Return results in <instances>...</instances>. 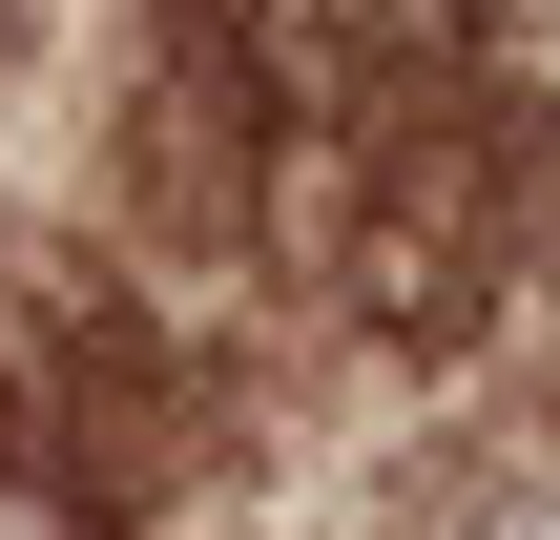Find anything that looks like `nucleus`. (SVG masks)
I'll return each mask as SVG.
<instances>
[{
    "mask_svg": "<svg viewBox=\"0 0 560 540\" xmlns=\"http://www.w3.org/2000/svg\"><path fill=\"white\" fill-rule=\"evenodd\" d=\"M374 540H560V375L478 395L457 437H416V479L374 499Z\"/></svg>",
    "mask_w": 560,
    "mask_h": 540,
    "instance_id": "f257e3e1",
    "label": "nucleus"
},
{
    "mask_svg": "<svg viewBox=\"0 0 560 540\" xmlns=\"http://www.w3.org/2000/svg\"><path fill=\"white\" fill-rule=\"evenodd\" d=\"M0 540H145V520H125V499H83V479H62V458L0 416Z\"/></svg>",
    "mask_w": 560,
    "mask_h": 540,
    "instance_id": "f03ea898",
    "label": "nucleus"
}]
</instances>
